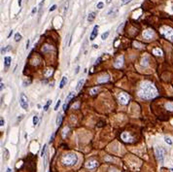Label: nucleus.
<instances>
[{
	"instance_id": "obj_5",
	"label": "nucleus",
	"mask_w": 173,
	"mask_h": 172,
	"mask_svg": "<svg viewBox=\"0 0 173 172\" xmlns=\"http://www.w3.org/2000/svg\"><path fill=\"white\" fill-rule=\"evenodd\" d=\"M155 152H156V156H157V161L161 163H163V161H164V151H163V149L157 147V148H156Z\"/></svg>"
},
{
	"instance_id": "obj_52",
	"label": "nucleus",
	"mask_w": 173,
	"mask_h": 172,
	"mask_svg": "<svg viewBox=\"0 0 173 172\" xmlns=\"http://www.w3.org/2000/svg\"><path fill=\"white\" fill-rule=\"evenodd\" d=\"M6 172H12V170L10 169V168H7V170H6Z\"/></svg>"
},
{
	"instance_id": "obj_11",
	"label": "nucleus",
	"mask_w": 173,
	"mask_h": 172,
	"mask_svg": "<svg viewBox=\"0 0 173 172\" xmlns=\"http://www.w3.org/2000/svg\"><path fill=\"white\" fill-rule=\"evenodd\" d=\"M97 34H98V25H95L94 27H93V29H92V33H91V36H90V40H92V41H93L96 37H97Z\"/></svg>"
},
{
	"instance_id": "obj_33",
	"label": "nucleus",
	"mask_w": 173,
	"mask_h": 172,
	"mask_svg": "<svg viewBox=\"0 0 173 172\" xmlns=\"http://www.w3.org/2000/svg\"><path fill=\"white\" fill-rule=\"evenodd\" d=\"M132 1V0H122L121 1V5H126L128 3H130Z\"/></svg>"
},
{
	"instance_id": "obj_35",
	"label": "nucleus",
	"mask_w": 173,
	"mask_h": 172,
	"mask_svg": "<svg viewBox=\"0 0 173 172\" xmlns=\"http://www.w3.org/2000/svg\"><path fill=\"white\" fill-rule=\"evenodd\" d=\"M38 122H39L38 116H34V117H33V124H34V125L38 124Z\"/></svg>"
},
{
	"instance_id": "obj_24",
	"label": "nucleus",
	"mask_w": 173,
	"mask_h": 172,
	"mask_svg": "<svg viewBox=\"0 0 173 172\" xmlns=\"http://www.w3.org/2000/svg\"><path fill=\"white\" fill-rule=\"evenodd\" d=\"M68 131H69V127H64L63 129H62V137H63V138H65V137H66V135H67Z\"/></svg>"
},
{
	"instance_id": "obj_17",
	"label": "nucleus",
	"mask_w": 173,
	"mask_h": 172,
	"mask_svg": "<svg viewBox=\"0 0 173 172\" xmlns=\"http://www.w3.org/2000/svg\"><path fill=\"white\" fill-rule=\"evenodd\" d=\"M84 82H85V79H80L79 80V82H78V84L76 86V91H79L81 90V88L83 87V85H84Z\"/></svg>"
},
{
	"instance_id": "obj_13",
	"label": "nucleus",
	"mask_w": 173,
	"mask_h": 172,
	"mask_svg": "<svg viewBox=\"0 0 173 172\" xmlns=\"http://www.w3.org/2000/svg\"><path fill=\"white\" fill-rule=\"evenodd\" d=\"M95 17H96V13H95V12L90 13L89 16H88V22H92L93 20L95 19Z\"/></svg>"
},
{
	"instance_id": "obj_21",
	"label": "nucleus",
	"mask_w": 173,
	"mask_h": 172,
	"mask_svg": "<svg viewBox=\"0 0 173 172\" xmlns=\"http://www.w3.org/2000/svg\"><path fill=\"white\" fill-rule=\"evenodd\" d=\"M74 96H75V92H73V91L69 92V94H68L67 97H66V101H65V102H69V100H71Z\"/></svg>"
},
{
	"instance_id": "obj_34",
	"label": "nucleus",
	"mask_w": 173,
	"mask_h": 172,
	"mask_svg": "<svg viewBox=\"0 0 173 172\" xmlns=\"http://www.w3.org/2000/svg\"><path fill=\"white\" fill-rule=\"evenodd\" d=\"M60 103H61V101L59 99V100H57V102H56V104H55V106H54V111H57V110H59V107Z\"/></svg>"
},
{
	"instance_id": "obj_43",
	"label": "nucleus",
	"mask_w": 173,
	"mask_h": 172,
	"mask_svg": "<svg viewBox=\"0 0 173 172\" xmlns=\"http://www.w3.org/2000/svg\"><path fill=\"white\" fill-rule=\"evenodd\" d=\"M124 23H122V24H121V25L118 27V29H117V31H118V32H120V30H121L122 28H123V26H124Z\"/></svg>"
},
{
	"instance_id": "obj_4",
	"label": "nucleus",
	"mask_w": 173,
	"mask_h": 172,
	"mask_svg": "<svg viewBox=\"0 0 173 172\" xmlns=\"http://www.w3.org/2000/svg\"><path fill=\"white\" fill-rule=\"evenodd\" d=\"M118 99H119V101L121 104L123 105H126L129 101V99H130V97H129V95L125 92H120L119 95H118Z\"/></svg>"
},
{
	"instance_id": "obj_2",
	"label": "nucleus",
	"mask_w": 173,
	"mask_h": 172,
	"mask_svg": "<svg viewBox=\"0 0 173 172\" xmlns=\"http://www.w3.org/2000/svg\"><path fill=\"white\" fill-rule=\"evenodd\" d=\"M61 161L64 165H67V166L74 165L78 161V156L76 154H67V155H64L62 156Z\"/></svg>"
},
{
	"instance_id": "obj_29",
	"label": "nucleus",
	"mask_w": 173,
	"mask_h": 172,
	"mask_svg": "<svg viewBox=\"0 0 173 172\" xmlns=\"http://www.w3.org/2000/svg\"><path fill=\"white\" fill-rule=\"evenodd\" d=\"M21 39H22V35L18 32V33H16V35H15V41L16 42H19V41H21Z\"/></svg>"
},
{
	"instance_id": "obj_49",
	"label": "nucleus",
	"mask_w": 173,
	"mask_h": 172,
	"mask_svg": "<svg viewBox=\"0 0 173 172\" xmlns=\"http://www.w3.org/2000/svg\"><path fill=\"white\" fill-rule=\"evenodd\" d=\"M112 2V0H106V4H110Z\"/></svg>"
},
{
	"instance_id": "obj_9",
	"label": "nucleus",
	"mask_w": 173,
	"mask_h": 172,
	"mask_svg": "<svg viewBox=\"0 0 173 172\" xmlns=\"http://www.w3.org/2000/svg\"><path fill=\"white\" fill-rule=\"evenodd\" d=\"M97 166H98V162L96 161H94V160H90L88 162L86 163V167L89 168V169H93V168H95Z\"/></svg>"
},
{
	"instance_id": "obj_53",
	"label": "nucleus",
	"mask_w": 173,
	"mask_h": 172,
	"mask_svg": "<svg viewBox=\"0 0 173 172\" xmlns=\"http://www.w3.org/2000/svg\"><path fill=\"white\" fill-rule=\"evenodd\" d=\"M93 48H94V49H97V48H98V46H97V45H93Z\"/></svg>"
},
{
	"instance_id": "obj_15",
	"label": "nucleus",
	"mask_w": 173,
	"mask_h": 172,
	"mask_svg": "<svg viewBox=\"0 0 173 172\" xmlns=\"http://www.w3.org/2000/svg\"><path fill=\"white\" fill-rule=\"evenodd\" d=\"M66 83H67V77H66V76H63L62 79H61V81H60V83H59V89H63L64 86L66 85Z\"/></svg>"
},
{
	"instance_id": "obj_38",
	"label": "nucleus",
	"mask_w": 173,
	"mask_h": 172,
	"mask_svg": "<svg viewBox=\"0 0 173 172\" xmlns=\"http://www.w3.org/2000/svg\"><path fill=\"white\" fill-rule=\"evenodd\" d=\"M29 45H30V40H27L26 41V45H25V50L29 49Z\"/></svg>"
},
{
	"instance_id": "obj_7",
	"label": "nucleus",
	"mask_w": 173,
	"mask_h": 172,
	"mask_svg": "<svg viewBox=\"0 0 173 172\" xmlns=\"http://www.w3.org/2000/svg\"><path fill=\"white\" fill-rule=\"evenodd\" d=\"M154 35H155V32L152 29H147V30H145L143 32V37H144V39H146V40L152 39L154 37Z\"/></svg>"
},
{
	"instance_id": "obj_12",
	"label": "nucleus",
	"mask_w": 173,
	"mask_h": 172,
	"mask_svg": "<svg viewBox=\"0 0 173 172\" xmlns=\"http://www.w3.org/2000/svg\"><path fill=\"white\" fill-rule=\"evenodd\" d=\"M109 81V76L108 75H105V76H101L100 78L97 79V82L99 84H102V83H105V82H108Z\"/></svg>"
},
{
	"instance_id": "obj_25",
	"label": "nucleus",
	"mask_w": 173,
	"mask_h": 172,
	"mask_svg": "<svg viewBox=\"0 0 173 172\" xmlns=\"http://www.w3.org/2000/svg\"><path fill=\"white\" fill-rule=\"evenodd\" d=\"M51 104H52V100L50 99V100H48V101H47V103H46V105L44 106V108H43V109H44V111H48V109H49V107H50Z\"/></svg>"
},
{
	"instance_id": "obj_6",
	"label": "nucleus",
	"mask_w": 173,
	"mask_h": 172,
	"mask_svg": "<svg viewBox=\"0 0 173 172\" xmlns=\"http://www.w3.org/2000/svg\"><path fill=\"white\" fill-rule=\"evenodd\" d=\"M20 105L22 109L27 110L28 109V98L24 93H21L20 97Z\"/></svg>"
},
{
	"instance_id": "obj_39",
	"label": "nucleus",
	"mask_w": 173,
	"mask_h": 172,
	"mask_svg": "<svg viewBox=\"0 0 173 172\" xmlns=\"http://www.w3.org/2000/svg\"><path fill=\"white\" fill-rule=\"evenodd\" d=\"M36 12H37V7H34V8L32 9V11H31V15L33 16V15H34V14H35Z\"/></svg>"
},
{
	"instance_id": "obj_20",
	"label": "nucleus",
	"mask_w": 173,
	"mask_h": 172,
	"mask_svg": "<svg viewBox=\"0 0 173 172\" xmlns=\"http://www.w3.org/2000/svg\"><path fill=\"white\" fill-rule=\"evenodd\" d=\"M3 157H4V160L7 161L9 160V157H10V154H9V151L7 149H4V152H3Z\"/></svg>"
},
{
	"instance_id": "obj_46",
	"label": "nucleus",
	"mask_w": 173,
	"mask_h": 172,
	"mask_svg": "<svg viewBox=\"0 0 173 172\" xmlns=\"http://www.w3.org/2000/svg\"><path fill=\"white\" fill-rule=\"evenodd\" d=\"M22 118H23V115H21V116H19V118H18V121H21Z\"/></svg>"
},
{
	"instance_id": "obj_23",
	"label": "nucleus",
	"mask_w": 173,
	"mask_h": 172,
	"mask_svg": "<svg viewBox=\"0 0 173 172\" xmlns=\"http://www.w3.org/2000/svg\"><path fill=\"white\" fill-rule=\"evenodd\" d=\"M52 74H53V69H52V68L46 69V71H45V76H46V77H50Z\"/></svg>"
},
{
	"instance_id": "obj_32",
	"label": "nucleus",
	"mask_w": 173,
	"mask_h": 172,
	"mask_svg": "<svg viewBox=\"0 0 173 172\" xmlns=\"http://www.w3.org/2000/svg\"><path fill=\"white\" fill-rule=\"evenodd\" d=\"M11 49H12V47H11V46H7L5 49H2V54H5V53H7V52L11 51Z\"/></svg>"
},
{
	"instance_id": "obj_30",
	"label": "nucleus",
	"mask_w": 173,
	"mask_h": 172,
	"mask_svg": "<svg viewBox=\"0 0 173 172\" xmlns=\"http://www.w3.org/2000/svg\"><path fill=\"white\" fill-rule=\"evenodd\" d=\"M164 141H165V143H167L168 145H172V144H173L172 140H171L169 137H164Z\"/></svg>"
},
{
	"instance_id": "obj_16",
	"label": "nucleus",
	"mask_w": 173,
	"mask_h": 172,
	"mask_svg": "<svg viewBox=\"0 0 173 172\" xmlns=\"http://www.w3.org/2000/svg\"><path fill=\"white\" fill-rule=\"evenodd\" d=\"M153 54H154L155 55H158V56H162V55L163 54L162 51L161 49H158V48H156V49H154V50H153Z\"/></svg>"
},
{
	"instance_id": "obj_26",
	"label": "nucleus",
	"mask_w": 173,
	"mask_h": 172,
	"mask_svg": "<svg viewBox=\"0 0 173 172\" xmlns=\"http://www.w3.org/2000/svg\"><path fill=\"white\" fill-rule=\"evenodd\" d=\"M46 148H47V144H45L44 146H43V149H42V151H41V156H42V157H44V156H45Z\"/></svg>"
},
{
	"instance_id": "obj_14",
	"label": "nucleus",
	"mask_w": 173,
	"mask_h": 172,
	"mask_svg": "<svg viewBox=\"0 0 173 172\" xmlns=\"http://www.w3.org/2000/svg\"><path fill=\"white\" fill-rule=\"evenodd\" d=\"M11 61H12V59L10 56H5L4 57V65H5V68H8L11 64Z\"/></svg>"
},
{
	"instance_id": "obj_18",
	"label": "nucleus",
	"mask_w": 173,
	"mask_h": 172,
	"mask_svg": "<svg viewBox=\"0 0 173 172\" xmlns=\"http://www.w3.org/2000/svg\"><path fill=\"white\" fill-rule=\"evenodd\" d=\"M61 123H62V114H59V115H57V117H56L55 124H56L57 126H59L61 124Z\"/></svg>"
},
{
	"instance_id": "obj_48",
	"label": "nucleus",
	"mask_w": 173,
	"mask_h": 172,
	"mask_svg": "<svg viewBox=\"0 0 173 172\" xmlns=\"http://www.w3.org/2000/svg\"><path fill=\"white\" fill-rule=\"evenodd\" d=\"M12 34H13V30H11V31H10V33H9V35H8V38H10V37L12 36Z\"/></svg>"
},
{
	"instance_id": "obj_1",
	"label": "nucleus",
	"mask_w": 173,
	"mask_h": 172,
	"mask_svg": "<svg viewBox=\"0 0 173 172\" xmlns=\"http://www.w3.org/2000/svg\"><path fill=\"white\" fill-rule=\"evenodd\" d=\"M138 96L141 99L150 100L157 96V91L151 82H143L138 90Z\"/></svg>"
},
{
	"instance_id": "obj_10",
	"label": "nucleus",
	"mask_w": 173,
	"mask_h": 172,
	"mask_svg": "<svg viewBox=\"0 0 173 172\" xmlns=\"http://www.w3.org/2000/svg\"><path fill=\"white\" fill-rule=\"evenodd\" d=\"M123 64H124V56L123 55H121V56H119L118 59L115 60V62H114V66L116 67V68H121L122 66H123Z\"/></svg>"
},
{
	"instance_id": "obj_50",
	"label": "nucleus",
	"mask_w": 173,
	"mask_h": 172,
	"mask_svg": "<svg viewBox=\"0 0 173 172\" xmlns=\"http://www.w3.org/2000/svg\"><path fill=\"white\" fill-rule=\"evenodd\" d=\"M18 3H19V6L21 7V5H22V0H19V2H18Z\"/></svg>"
},
{
	"instance_id": "obj_22",
	"label": "nucleus",
	"mask_w": 173,
	"mask_h": 172,
	"mask_svg": "<svg viewBox=\"0 0 173 172\" xmlns=\"http://www.w3.org/2000/svg\"><path fill=\"white\" fill-rule=\"evenodd\" d=\"M148 61H149L148 57H147V56H145V57H143V59H142V60H141V64H142L143 66H147V65H148Z\"/></svg>"
},
{
	"instance_id": "obj_28",
	"label": "nucleus",
	"mask_w": 173,
	"mask_h": 172,
	"mask_svg": "<svg viewBox=\"0 0 173 172\" xmlns=\"http://www.w3.org/2000/svg\"><path fill=\"white\" fill-rule=\"evenodd\" d=\"M44 1H45V0H43V1H41V2H40V4H39V17H41L42 7H43V4H44Z\"/></svg>"
},
{
	"instance_id": "obj_45",
	"label": "nucleus",
	"mask_w": 173,
	"mask_h": 172,
	"mask_svg": "<svg viewBox=\"0 0 173 172\" xmlns=\"http://www.w3.org/2000/svg\"><path fill=\"white\" fill-rule=\"evenodd\" d=\"M79 69H80V67H79V66H77V68H76V71H75V74H78V72H79Z\"/></svg>"
},
{
	"instance_id": "obj_8",
	"label": "nucleus",
	"mask_w": 173,
	"mask_h": 172,
	"mask_svg": "<svg viewBox=\"0 0 173 172\" xmlns=\"http://www.w3.org/2000/svg\"><path fill=\"white\" fill-rule=\"evenodd\" d=\"M121 138L124 142H132V140H133V137L129 134L128 132H123L122 135H121Z\"/></svg>"
},
{
	"instance_id": "obj_51",
	"label": "nucleus",
	"mask_w": 173,
	"mask_h": 172,
	"mask_svg": "<svg viewBox=\"0 0 173 172\" xmlns=\"http://www.w3.org/2000/svg\"><path fill=\"white\" fill-rule=\"evenodd\" d=\"M54 134H53V135H52V137H51V140H50V141H53V139H54Z\"/></svg>"
},
{
	"instance_id": "obj_37",
	"label": "nucleus",
	"mask_w": 173,
	"mask_h": 172,
	"mask_svg": "<svg viewBox=\"0 0 173 172\" xmlns=\"http://www.w3.org/2000/svg\"><path fill=\"white\" fill-rule=\"evenodd\" d=\"M68 4H69L68 1H66L65 4H64V14H65V13L67 12V10H68Z\"/></svg>"
},
{
	"instance_id": "obj_19",
	"label": "nucleus",
	"mask_w": 173,
	"mask_h": 172,
	"mask_svg": "<svg viewBox=\"0 0 173 172\" xmlns=\"http://www.w3.org/2000/svg\"><path fill=\"white\" fill-rule=\"evenodd\" d=\"M164 107H165V109H167L168 111H173V102H167V103H165Z\"/></svg>"
},
{
	"instance_id": "obj_27",
	"label": "nucleus",
	"mask_w": 173,
	"mask_h": 172,
	"mask_svg": "<svg viewBox=\"0 0 173 172\" xmlns=\"http://www.w3.org/2000/svg\"><path fill=\"white\" fill-rule=\"evenodd\" d=\"M109 34H110V32H109V31H106V32H104V33L101 35V39H102V40H105V39H107V38H108V36H109Z\"/></svg>"
},
{
	"instance_id": "obj_40",
	"label": "nucleus",
	"mask_w": 173,
	"mask_h": 172,
	"mask_svg": "<svg viewBox=\"0 0 173 172\" xmlns=\"http://www.w3.org/2000/svg\"><path fill=\"white\" fill-rule=\"evenodd\" d=\"M115 10H116V8H115V7H114V8H112V9H111V10L107 13V15H111L112 13H114V11H115Z\"/></svg>"
},
{
	"instance_id": "obj_42",
	"label": "nucleus",
	"mask_w": 173,
	"mask_h": 172,
	"mask_svg": "<svg viewBox=\"0 0 173 172\" xmlns=\"http://www.w3.org/2000/svg\"><path fill=\"white\" fill-rule=\"evenodd\" d=\"M4 124H5L4 119H3V118H1V120H0V125H1V126H4Z\"/></svg>"
},
{
	"instance_id": "obj_44",
	"label": "nucleus",
	"mask_w": 173,
	"mask_h": 172,
	"mask_svg": "<svg viewBox=\"0 0 173 172\" xmlns=\"http://www.w3.org/2000/svg\"><path fill=\"white\" fill-rule=\"evenodd\" d=\"M3 89H4V84H3V82H1V87H0V90L3 91Z\"/></svg>"
},
{
	"instance_id": "obj_3",
	"label": "nucleus",
	"mask_w": 173,
	"mask_h": 172,
	"mask_svg": "<svg viewBox=\"0 0 173 172\" xmlns=\"http://www.w3.org/2000/svg\"><path fill=\"white\" fill-rule=\"evenodd\" d=\"M162 34L170 41H173V29L169 26H162L161 29Z\"/></svg>"
},
{
	"instance_id": "obj_31",
	"label": "nucleus",
	"mask_w": 173,
	"mask_h": 172,
	"mask_svg": "<svg viewBox=\"0 0 173 172\" xmlns=\"http://www.w3.org/2000/svg\"><path fill=\"white\" fill-rule=\"evenodd\" d=\"M90 92H91V94H96L97 92H98V88H93V89H92L91 91H90Z\"/></svg>"
},
{
	"instance_id": "obj_36",
	"label": "nucleus",
	"mask_w": 173,
	"mask_h": 172,
	"mask_svg": "<svg viewBox=\"0 0 173 172\" xmlns=\"http://www.w3.org/2000/svg\"><path fill=\"white\" fill-rule=\"evenodd\" d=\"M103 6H104V3H103V2H98L97 5H96V8H97V9H102Z\"/></svg>"
},
{
	"instance_id": "obj_41",
	"label": "nucleus",
	"mask_w": 173,
	"mask_h": 172,
	"mask_svg": "<svg viewBox=\"0 0 173 172\" xmlns=\"http://www.w3.org/2000/svg\"><path fill=\"white\" fill-rule=\"evenodd\" d=\"M56 9V5H53L51 8H50V12H53V11H54Z\"/></svg>"
},
{
	"instance_id": "obj_47",
	"label": "nucleus",
	"mask_w": 173,
	"mask_h": 172,
	"mask_svg": "<svg viewBox=\"0 0 173 172\" xmlns=\"http://www.w3.org/2000/svg\"><path fill=\"white\" fill-rule=\"evenodd\" d=\"M101 60V57H99L98 59H96V61H95V64H97V63H99V61Z\"/></svg>"
}]
</instances>
